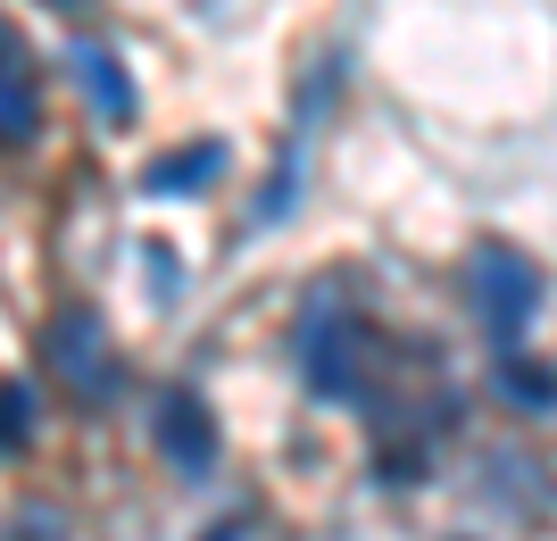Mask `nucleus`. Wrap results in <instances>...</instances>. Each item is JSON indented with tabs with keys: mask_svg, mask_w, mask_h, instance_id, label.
Masks as SVG:
<instances>
[{
	"mask_svg": "<svg viewBox=\"0 0 557 541\" xmlns=\"http://www.w3.org/2000/svg\"><path fill=\"white\" fill-rule=\"evenodd\" d=\"M358 351H367V325L358 317H342L333 308V292L317 308H308V325H300V376L317 401H349L358 392Z\"/></svg>",
	"mask_w": 557,
	"mask_h": 541,
	"instance_id": "obj_1",
	"label": "nucleus"
},
{
	"mask_svg": "<svg viewBox=\"0 0 557 541\" xmlns=\"http://www.w3.org/2000/svg\"><path fill=\"white\" fill-rule=\"evenodd\" d=\"M474 308H483V325H491V342L499 351H516L524 342V325H533V308H541V275L516 250H474Z\"/></svg>",
	"mask_w": 557,
	"mask_h": 541,
	"instance_id": "obj_2",
	"label": "nucleus"
},
{
	"mask_svg": "<svg viewBox=\"0 0 557 541\" xmlns=\"http://www.w3.org/2000/svg\"><path fill=\"white\" fill-rule=\"evenodd\" d=\"M159 450H166V467H184V475L216 467V417L200 408V392H166L159 401Z\"/></svg>",
	"mask_w": 557,
	"mask_h": 541,
	"instance_id": "obj_3",
	"label": "nucleus"
},
{
	"mask_svg": "<svg viewBox=\"0 0 557 541\" xmlns=\"http://www.w3.org/2000/svg\"><path fill=\"white\" fill-rule=\"evenodd\" d=\"M75 84H84V100H92L100 118H134V84H125V67H116L109 42H75Z\"/></svg>",
	"mask_w": 557,
	"mask_h": 541,
	"instance_id": "obj_4",
	"label": "nucleus"
},
{
	"mask_svg": "<svg viewBox=\"0 0 557 541\" xmlns=\"http://www.w3.org/2000/svg\"><path fill=\"white\" fill-rule=\"evenodd\" d=\"M225 167V142H191V150H166V159L141 167V192H191Z\"/></svg>",
	"mask_w": 557,
	"mask_h": 541,
	"instance_id": "obj_5",
	"label": "nucleus"
},
{
	"mask_svg": "<svg viewBox=\"0 0 557 541\" xmlns=\"http://www.w3.org/2000/svg\"><path fill=\"white\" fill-rule=\"evenodd\" d=\"M50 358H59V367H67L75 383H100V325L67 308V317L50 325Z\"/></svg>",
	"mask_w": 557,
	"mask_h": 541,
	"instance_id": "obj_6",
	"label": "nucleus"
},
{
	"mask_svg": "<svg viewBox=\"0 0 557 541\" xmlns=\"http://www.w3.org/2000/svg\"><path fill=\"white\" fill-rule=\"evenodd\" d=\"M499 392H508L516 408H549V401H557V376H549V367H524V358H508V367H499Z\"/></svg>",
	"mask_w": 557,
	"mask_h": 541,
	"instance_id": "obj_7",
	"label": "nucleus"
},
{
	"mask_svg": "<svg viewBox=\"0 0 557 541\" xmlns=\"http://www.w3.org/2000/svg\"><path fill=\"white\" fill-rule=\"evenodd\" d=\"M34 134V93H25L17 67H0V142H25Z\"/></svg>",
	"mask_w": 557,
	"mask_h": 541,
	"instance_id": "obj_8",
	"label": "nucleus"
},
{
	"mask_svg": "<svg viewBox=\"0 0 557 541\" xmlns=\"http://www.w3.org/2000/svg\"><path fill=\"white\" fill-rule=\"evenodd\" d=\"M292 167H300V150H283V167L267 175V192H258V225H275V217L292 209Z\"/></svg>",
	"mask_w": 557,
	"mask_h": 541,
	"instance_id": "obj_9",
	"label": "nucleus"
},
{
	"mask_svg": "<svg viewBox=\"0 0 557 541\" xmlns=\"http://www.w3.org/2000/svg\"><path fill=\"white\" fill-rule=\"evenodd\" d=\"M25 433H34V401H25L17 383H9V392H0V450H17Z\"/></svg>",
	"mask_w": 557,
	"mask_h": 541,
	"instance_id": "obj_10",
	"label": "nucleus"
},
{
	"mask_svg": "<svg viewBox=\"0 0 557 541\" xmlns=\"http://www.w3.org/2000/svg\"><path fill=\"white\" fill-rule=\"evenodd\" d=\"M150 283H159V292H175V283H184V267H175V250H150Z\"/></svg>",
	"mask_w": 557,
	"mask_h": 541,
	"instance_id": "obj_11",
	"label": "nucleus"
},
{
	"mask_svg": "<svg viewBox=\"0 0 557 541\" xmlns=\"http://www.w3.org/2000/svg\"><path fill=\"white\" fill-rule=\"evenodd\" d=\"M9 541H59V533H50V517H34V525H17Z\"/></svg>",
	"mask_w": 557,
	"mask_h": 541,
	"instance_id": "obj_12",
	"label": "nucleus"
},
{
	"mask_svg": "<svg viewBox=\"0 0 557 541\" xmlns=\"http://www.w3.org/2000/svg\"><path fill=\"white\" fill-rule=\"evenodd\" d=\"M50 9H84V0H50Z\"/></svg>",
	"mask_w": 557,
	"mask_h": 541,
	"instance_id": "obj_13",
	"label": "nucleus"
}]
</instances>
